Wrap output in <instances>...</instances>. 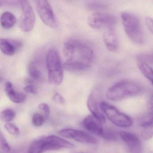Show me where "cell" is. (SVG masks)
I'll return each instance as SVG.
<instances>
[{"label": "cell", "mask_w": 153, "mask_h": 153, "mask_svg": "<svg viewBox=\"0 0 153 153\" xmlns=\"http://www.w3.org/2000/svg\"><path fill=\"white\" fill-rule=\"evenodd\" d=\"M143 91V88L138 83L131 80H121L107 90L106 97L110 100L119 101L126 98L140 95Z\"/></svg>", "instance_id": "cell-1"}, {"label": "cell", "mask_w": 153, "mask_h": 153, "mask_svg": "<svg viewBox=\"0 0 153 153\" xmlns=\"http://www.w3.org/2000/svg\"><path fill=\"white\" fill-rule=\"evenodd\" d=\"M74 146L70 142L55 135H50L37 139L29 147L28 153H42L49 151L71 149Z\"/></svg>", "instance_id": "cell-2"}, {"label": "cell", "mask_w": 153, "mask_h": 153, "mask_svg": "<svg viewBox=\"0 0 153 153\" xmlns=\"http://www.w3.org/2000/svg\"><path fill=\"white\" fill-rule=\"evenodd\" d=\"M121 17L125 32L130 40L137 44H143L144 34L137 16L130 13L123 12Z\"/></svg>", "instance_id": "cell-3"}, {"label": "cell", "mask_w": 153, "mask_h": 153, "mask_svg": "<svg viewBox=\"0 0 153 153\" xmlns=\"http://www.w3.org/2000/svg\"><path fill=\"white\" fill-rule=\"evenodd\" d=\"M46 65L49 82L54 85L61 84L63 80V71L57 50L51 49L48 52L46 56Z\"/></svg>", "instance_id": "cell-4"}, {"label": "cell", "mask_w": 153, "mask_h": 153, "mask_svg": "<svg viewBox=\"0 0 153 153\" xmlns=\"http://www.w3.org/2000/svg\"><path fill=\"white\" fill-rule=\"evenodd\" d=\"M100 108L109 120L119 127H130L133 124L131 118L125 113L120 112L116 108L104 101H100Z\"/></svg>", "instance_id": "cell-5"}, {"label": "cell", "mask_w": 153, "mask_h": 153, "mask_svg": "<svg viewBox=\"0 0 153 153\" xmlns=\"http://www.w3.org/2000/svg\"><path fill=\"white\" fill-rule=\"evenodd\" d=\"M34 1L42 22L51 28H57L59 23L48 0H34Z\"/></svg>", "instance_id": "cell-6"}, {"label": "cell", "mask_w": 153, "mask_h": 153, "mask_svg": "<svg viewBox=\"0 0 153 153\" xmlns=\"http://www.w3.org/2000/svg\"><path fill=\"white\" fill-rule=\"evenodd\" d=\"M147 112L141 119L140 126L142 138L150 140L153 137V94L148 98L147 102Z\"/></svg>", "instance_id": "cell-7"}, {"label": "cell", "mask_w": 153, "mask_h": 153, "mask_svg": "<svg viewBox=\"0 0 153 153\" xmlns=\"http://www.w3.org/2000/svg\"><path fill=\"white\" fill-rule=\"evenodd\" d=\"M116 22V18L115 16L104 13H94L88 19L89 26L95 29L113 28Z\"/></svg>", "instance_id": "cell-8"}, {"label": "cell", "mask_w": 153, "mask_h": 153, "mask_svg": "<svg viewBox=\"0 0 153 153\" xmlns=\"http://www.w3.org/2000/svg\"><path fill=\"white\" fill-rule=\"evenodd\" d=\"M20 5L22 16L20 28L23 32H28L32 30L35 25V13L28 0H21Z\"/></svg>", "instance_id": "cell-9"}, {"label": "cell", "mask_w": 153, "mask_h": 153, "mask_svg": "<svg viewBox=\"0 0 153 153\" xmlns=\"http://www.w3.org/2000/svg\"><path fill=\"white\" fill-rule=\"evenodd\" d=\"M58 134L66 138L73 139L79 143L95 144L97 140L90 135L83 131L72 128H65L60 130Z\"/></svg>", "instance_id": "cell-10"}, {"label": "cell", "mask_w": 153, "mask_h": 153, "mask_svg": "<svg viewBox=\"0 0 153 153\" xmlns=\"http://www.w3.org/2000/svg\"><path fill=\"white\" fill-rule=\"evenodd\" d=\"M73 42L75 48L74 57L77 55V58L76 60L72 61L83 62L92 65L94 56L92 49L88 46L84 45L77 40H73Z\"/></svg>", "instance_id": "cell-11"}, {"label": "cell", "mask_w": 153, "mask_h": 153, "mask_svg": "<svg viewBox=\"0 0 153 153\" xmlns=\"http://www.w3.org/2000/svg\"><path fill=\"white\" fill-rule=\"evenodd\" d=\"M119 135L125 143L131 153H141L142 146L140 139L134 134L126 131H121Z\"/></svg>", "instance_id": "cell-12"}, {"label": "cell", "mask_w": 153, "mask_h": 153, "mask_svg": "<svg viewBox=\"0 0 153 153\" xmlns=\"http://www.w3.org/2000/svg\"><path fill=\"white\" fill-rule=\"evenodd\" d=\"M102 124L92 115L86 117L82 123L83 126L85 129L101 137L104 131Z\"/></svg>", "instance_id": "cell-13"}, {"label": "cell", "mask_w": 153, "mask_h": 153, "mask_svg": "<svg viewBox=\"0 0 153 153\" xmlns=\"http://www.w3.org/2000/svg\"><path fill=\"white\" fill-rule=\"evenodd\" d=\"M22 42L15 39H1L0 48L3 53L8 56H12L22 46Z\"/></svg>", "instance_id": "cell-14"}, {"label": "cell", "mask_w": 153, "mask_h": 153, "mask_svg": "<svg viewBox=\"0 0 153 153\" xmlns=\"http://www.w3.org/2000/svg\"><path fill=\"white\" fill-rule=\"evenodd\" d=\"M100 101L98 100L97 96L92 94L88 98L87 102V107L93 116L102 123L104 124L106 122V117L104 113L100 108L99 105Z\"/></svg>", "instance_id": "cell-15"}, {"label": "cell", "mask_w": 153, "mask_h": 153, "mask_svg": "<svg viewBox=\"0 0 153 153\" xmlns=\"http://www.w3.org/2000/svg\"><path fill=\"white\" fill-rule=\"evenodd\" d=\"M103 41L109 51L116 52L118 49L119 42L117 36L113 28L107 29L103 35Z\"/></svg>", "instance_id": "cell-16"}, {"label": "cell", "mask_w": 153, "mask_h": 153, "mask_svg": "<svg viewBox=\"0 0 153 153\" xmlns=\"http://www.w3.org/2000/svg\"><path fill=\"white\" fill-rule=\"evenodd\" d=\"M4 91L7 97L14 103H22L26 100V95L22 93L15 91L10 82L5 83Z\"/></svg>", "instance_id": "cell-17"}, {"label": "cell", "mask_w": 153, "mask_h": 153, "mask_svg": "<svg viewBox=\"0 0 153 153\" xmlns=\"http://www.w3.org/2000/svg\"><path fill=\"white\" fill-rule=\"evenodd\" d=\"M91 66L90 65L79 61L66 62L63 64L64 68L66 71L71 72L84 71L89 69Z\"/></svg>", "instance_id": "cell-18"}, {"label": "cell", "mask_w": 153, "mask_h": 153, "mask_svg": "<svg viewBox=\"0 0 153 153\" xmlns=\"http://www.w3.org/2000/svg\"><path fill=\"white\" fill-rule=\"evenodd\" d=\"M16 22V17L10 12H4L1 15V26L4 29L11 28L14 26Z\"/></svg>", "instance_id": "cell-19"}, {"label": "cell", "mask_w": 153, "mask_h": 153, "mask_svg": "<svg viewBox=\"0 0 153 153\" xmlns=\"http://www.w3.org/2000/svg\"><path fill=\"white\" fill-rule=\"evenodd\" d=\"M137 66L143 75L148 79L153 86V69L147 63L138 60Z\"/></svg>", "instance_id": "cell-20"}, {"label": "cell", "mask_w": 153, "mask_h": 153, "mask_svg": "<svg viewBox=\"0 0 153 153\" xmlns=\"http://www.w3.org/2000/svg\"><path fill=\"white\" fill-rule=\"evenodd\" d=\"M75 46L73 40H69L64 43L63 53L66 62H70L73 59L75 53Z\"/></svg>", "instance_id": "cell-21"}, {"label": "cell", "mask_w": 153, "mask_h": 153, "mask_svg": "<svg viewBox=\"0 0 153 153\" xmlns=\"http://www.w3.org/2000/svg\"><path fill=\"white\" fill-rule=\"evenodd\" d=\"M28 71L30 76L34 80L38 81L41 79L42 77V73L34 64L31 63L29 65Z\"/></svg>", "instance_id": "cell-22"}, {"label": "cell", "mask_w": 153, "mask_h": 153, "mask_svg": "<svg viewBox=\"0 0 153 153\" xmlns=\"http://www.w3.org/2000/svg\"><path fill=\"white\" fill-rule=\"evenodd\" d=\"M15 116V112L13 110L10 108L6 109L1 112V119L4 122L8 123L14 119Z\"/></svg>", "instance_id": "cell-23"}, {"label": "cell", "mask_w": 153, "mask_h": 153, "mask_svg": "<svg viewBox=\"0 0 153 153\" xmlns=\"http://www.w3.org/2000/svg\"><path fill=\"white\" fill-rule=\"evenodd\" d=\"M46 119L43 114L39 113H35L33 114L32 117V124L35 126H40L44 124Z\"/></svg>", "instance_id": "cell-24"}, {"label": "cell", "mask_w": 153, "mask_h": 153, "mask_svg": "<svg viewBox=\"0 0 153 153\" xmlns=\"http://www.w3.org/2000/svg\"><path fill=\"white\" fill-rule=\"evenodd\" d=\"M4 127L6 131L10 134L13 136L18 135L19 134V128L14 124L8 122L4 125Z\"/></svg>", "instance_id": "cell-25"}, {"label": "cell", "mask_w": 153, "mask_h": 153, "mask_svg": "<svg viewBox=\"0 0 153 153\" xmlns=\"http://www.w3.org/2000/svg\"><path fill=\"white\" fill-rule=\"evenodd\" d=\"M107 7V5L102 3L92 2L87 4V8L88 9L92 10H102Z\"/></svg>", "instance_id": "cell-26"}, {"label": "cell", "mask_w": 153, "mask_h": 153, "mask_svg": "<svg viewBox=\"0 0 153 153\" xmlns=\"http://www.w3.org/2000/svg\"><path fill=\"white\" fill-rule=\"evenodd\" d=\"M0 144H1V150L4 153H8L10 151V145L5 140L4 137L1 133L0 135Z\"/></svg>", "instance_id": "cell-27"}, {"label": "cell", "mask_w": 153, "mask_h": 153, "mask_svg": "<svg viewBox=\"0 0 153 153\" xmlns=\"http://www.w3.org/2000/svg\"><path fill=\"white\" fill-rule=\"evenodd\" d=\"M102 137H103L106 140L114 141L117 139L118 136L116 133L111 131H105L104 130L103 134L102 135Z\"/></svg>", "instance_id": "cell-28"}, {"label": "cell", "mask_w": 153, "mask_h": 153, "mask_svg": "<svg viewBox=\"0 0 153 153\" xmlns=\"http://www.w3.org/2000/svg\"><path fill=\"white\" fill-rule=\"evenodd\" d=\"M38 108L43 113L46 119H47L50 113V108L48 104L46 103H41L38 105Z\"/></svg>", "instance_id": "cell-29"}, {"label": "cell", "mask_w": 153, "mask_h": 153, "mask_svg": "<svg viewBox=\"0 0 153 153\" xmlns=\"http://www.w3.org/2000/svg\"><path fill=\"white\" fill-rule=\"evenodd\" d=\"M53 100L55 102L61 105H65L66 104V100L63 96L59 93H56L54 94Z\"/></svg>", "instance_id": "cell-30"}, {"label": "cell", "mask_w": 153, "mask_h": 153, "mask_svg": "<svg viewBox=\"0 0 153 153\" xmlns=\"http://www.w3.org/2000/svg\"><path fill=\"white\" fill-rule=\"evenodd\" d=\"M21 0H0L1 6H15L18 4H20Z\"/></svg>", "instance_id": "cell-31"}, {"label": "cell", "mask_w": 153, "mask_h": 153, "mask_svg": "<svg viewBox=\"0 0 153 153\" xmlns=\"http://www.w3.org/2000/svg\"><path fill=\"white\" fill-rule=\"evenodd\" d=\"M138 60L144 61L148 64L150 63L153 65V53L140 56Z\"/></svg>", "instance_id": "cell-32"}, {"label": "cell", "mask_w": 153, "mask_h": 153, "mask_svg": "<svg viewBox=\"0 0 153 153\" xmlns=\"http://www.w3.org/2000/svg\"><path fill=\"white\" fill-rule=\"evenodd\" d=\"M24 90L25 92L31 94H37V90L35 85L32 84H29L24 87Z\"/></svg>", "instance_id": "cell-33"}, {"label": "cell", "mask_w": 153, "mask_h": 153, "mask_svg": "<svg viewBox=\"0 0 153 153\" xmlns=\"http://www.w3.org/2000/svg\"><path fill=\"white\" fill-rule=\"evenodd\" d=\"M145 21L148 29L153 35V19L150 17H146Z\"/></svg>", "instance_id": "cell-34"}, {"label": "cell", "mask_w": 153, "mask_h": 153, "mask_svg": "<svg viewBox=\"0 0 153 153\" xmlns=\"http://www.w3.org/2000/svg\"><path fill=\"white\" fill-rule=\"evenodd\" d=\"M83 153V152H79V153Z\"/></svg>", "instance_id": "cell-35"}]
</instances>
